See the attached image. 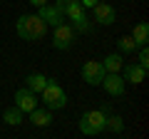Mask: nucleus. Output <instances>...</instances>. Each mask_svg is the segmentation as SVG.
<instances>
[{
	"mask_svg": "<svg viewBox=\"0 0 149 139\" xmlns=\"http://www.w3.org/2000/svg\"><path fill=\"white\" fill-rule=\"evenodd\" d=\"M117 47H119V52H134V40L129 38V35H122V38L117 40Z\"/></svg>",
	"mask_w": 149,
	"mask_h": 139,
	"instance_id": "nucleus-18",
	"label": "nucleus"
},
{
	"mask_svg": "<svg viewBox=\"0 0 149 139\" xmlns=\"http://www.w3.org/2000/svg\"><path fill=\"white\" fill-rule=\"evenodd\" d=\"M104 129H109V132L119 134V132L124 129V119L119 117V114H107V119H104Z\"/></svg>",
	"mask_w": 149,
	"mask_h": 139,
	"instance_id": "nucleus-17",
	"label": "nucleus"
},
{
	"mask_svg": "<svg viewBox=\"0 0 149 139\" xmlns=\"http://www.w3.org/2000/svg\"><path fill=\"white\" fill-rule=\"evenodd\" d=\"M129 38L134 40V45H137V47H144V45L149 42V25H147V22L134 25V30H132V35H129Z\"/></svg>",
	"mask_w": 149,
	"mask_h": 139,
	"instance_id": "nucleus-14",
	"label": "nucleus"
},
{
	"mask_svg": "<svg viewBox=\"0 0 149 139\" xmlns=\"http://www.w3.org/2000/svg\"><path fill=\"white\" fill-rule=\"evenodd\" d=\"M92 10H95V22H100V25H112L117 20V10L109 3H97Z\"/></svg>",
	"mask_w": 149,
	"mask_h": 139,
	"instance_id": "nucleus-10",
	"label": "nucleus"
},
{
	"mask_svg": "<svg viewBox=\"0 0 149 139\" xmlns=\"http://www.w3.org/2000/svg\"><path fill=\"white\" fill-rule=\"evenodd\" d=\"M97 3H100V0H80V5H82V8H95Z\"/></svg>",
	"mask_w": 149,
	"mask_h": 139,
	"instance_id": "nucleus-20",
	"label": "nucleus"
},
{
	"mask_svg": "<svg viewBox=\"0 0 149 139\" xmlns=\"http://www.w3.org/2000/svg\"><path fill=\"white\" fill-rule=\"evenodd\" d=\"M122 80L124 82H132V85H142L144 80H147V70L144 67H139L137 62H129V65H124L122 67Z\"/></svg>",
	"mask_w": 149,
	"mask_h": 139,
	"instance_id": "nucleus-9",
	"label": "nucleus"
},
{
	"mask_svg": "<svg viewBox=\"0 0 149 139\" xmlns=\"http://www.w3.org/2000/svg\"><path fill=\"white\" fill-rule=\"evenodd\" d=\"M40 97H42L45 107H47L50 112H52V109H62L65 104H67V95H65V90L55 80H50L47 85H45V90L40 92Z\"/></svg>",
	"mask_w": 149,
	"mask_h": 139,
	"instance_id": "nucleus-4",
	"label": "nucleus"
},
{
	"mask_svg": "<svg viewBox=\"0 0 149 139\" xmlns=\"http://www.w3.org/2000/svg\"><path fill=\"white\" fill-rule=\"evenodd\" d=\"M137 65H139V67H144V70L149 67V50H147V45H144V47L139 50V57H137Z\"/></svg>",
	"mask_w": 149,
	"mask_h": 139,
	"instance_id": "nucleus-19",
	"label": "nucleus"
},
{
	"mask_svg": "<svg viewBox=\"0 0 149 139\" xmlns=\"http://www.w3.org/2000/svg\"><path fill=\"white\" fill-rule=\"evenodd\" d=\"M72 42H74V27L70 25V22H60V25H55V32H52L55 50H67Z\"/></svg>",
	"mask_w": 149,
	"mask_h": 139,
	"instance_id": "nucleus-5",
	"label": "nucleus"
},
{
	"mask_svg": "<svg viewBox=\"0 0 149 139\" xmlns=\"http://www.w3.org/2000/svg\"><path fill=\"white\" fill-rule=\"evenodd\" d=\"M15 32L22 40H40L47 32V22L40 15H20L15 22Z\"/></svg>",
	"mask_w": 149,
	"mask_h": 139,
	"instance_id": "nucleus-1",
	"label": "nucleus"
},
{
	"mask_svg": "<svg viewBox=\"0 0 149 139\" xmlns=\"http://www.w3.org/2000/svg\"><path fill=\"white\" fill-rule=\"evenodd\" d=\"M32 8H42V5H47V0H27Z\"/></svg>",
	"mask_w": 149,
	"mask_h": 139,
	"instance_id": "nucleus-21",
	"label": "nucleus"
},
{
	"mask_svg": "<svg viewBox=\"0 0 149 139\" xmlns=\"http://www.w3.org/2000/svg\"><path fill=\"white\" fill-rule=\"evenodd\" d=\"M3 122L10 124V127H17V124H22V112L17 107H8L3 112Z\"/></svg>",
	"mask_w": 149,
	"mask_h": 139,
	"instance_id": "nucleus-16",
	"label": "nucleus"
},
{
	"mask_svg": "<svg viewBox=\"0 0 149 139\" xmlns=\"http://www.w3.org/2000/svg\"><path fill=\"white\" fill-rule=\"evenodd\" d=\"M124 85H127V82L122 80V75H114V72H107V75L102 77V87H104V92L112 95V97H122L124 95Z\"/></svg>",
	"mask_w": 149,
	"mask_h": 139,
	"instance_id": "nucleus-8",
	"label": "nucleus"
},
{
	"mask_svg": "<svg viewBox=\"0 0 149 139\" xmlns=\"http://www.w3.org/2000/svg\"><path fill=\"white\" fill-rule=\"evenodd\" d=\"M104 119H107V112L104 109H90L80 117V132L87 134V137H95V134L104 132Z\"/></svg>",
	"mask_w": 149,
	"mask_h": 139,
	"instance_id": "nucleus-3",
	"label": "nucleus"
},
{
	"mask_svg": "<svg viewBox=\"0 0 149 139\" xmlns=\"http://www.w3.org/2000/svg\"><path fill=\"white\" fill-rule=\"evenodd\" d=\"M37 15L42 17L47 25H52V27H55V25H60V22H65V15H62V10H60L57 5H42Z\"/></svg>",
	"mask_w": 149,
	"mask_h": 139,
	"instance_id": "nucleus-11",
	"label": "nucleus"
},
{
	"mask_svg": "<svg viewBox=\"0 0 149 139\" xmlns=\"http://www.w3.org/2000/svg\"><path fill=\"white\" fill-rule=\"evenodd\" d=\"M27 117H30L32 127H50V124H52V112H50L47 107H45V109L35 107L32 112H27Z\"/></svg>",
	"mask_w": 149,
	"mask_h": 139,
	"instance_id": "nucleus-12",
	"label": "nucleus"
},
{
	"mask_svg": "<svg viewBox=\"0 0 149 139\" xmlns=\"http://www.w3.org/2000/svg\"><path fill=\"white\" fill-rule=\"evenodd\" d=\"M104 75H107L104 67H102V62H97V60H90V62L82 65V80H85L87 85H92V87L102 85V77Z\"/></svg>",
	"mask_w": 149,
	"mask_h": 139,
	"instance_id": "nucleus-6",
	"label": "nucleus"
},
{
	"mask_svg": "<svg viewBox=\"0 0 149 139\" xmlns=\"http://www.w3.org/2000/svg\"><path fill=\"white\" fill-rule=\"evenodd\" d=\"M55 5L62 10V15L67 17V20L74 22V30H80V32L90 30V20L85 17V8L80 5V0H57Z\"/></svg>",
	"mask_w": 149,
	"mask_h": 139,
	"instance_id": "nucleus-2",
	"label": "nucleus"
},
{
	"mask_svg": "<svg viewBox=\"0 0 149 139\" xmlns=\"http://www.w3.org/2000/svg\"><path fill=\"white\" fill-rule=\"evenodd\" d=\"M15 107L20 109L22 114L32 112V109L37 107V95H35V92H30L27 87H22V90H17V92H15Z\"/></svg>",
	"mask_w": 149,
	"mask_h": 139,
	"instance_id": "nucleus-7",
	"label": "nucleus"
},
{
	"mask_svg": "<svg viewBox=\"0 0 149 139\" xmlns=\"http://www.w3.org/2000/svg\"><path fill=\"white\" fill-rule=\"evenodd\" d=\"M102 67H104V72H114V75H119L122 67H124L122 55H107V57L102 60Z\"/></svg>",
	"mask_w": 149,
	"mask_h": 139,
	"instance_id": "nucleus-15",
	"label": "nucleus"
},
{
	"mask_svg": "<svg viewBox=\"0 0 149 139\" xmlns=\"http://www.w3.org/2000/svg\"><path fill=\"white\" fill-rule=\"evenodd\" d=\"M47 77L45 75H40V72H32V75H27V80H25V87L30 92H35V95H40V92L45 90V85H47Z\"/></svg>",
	"mask_w": 149,
	"mask_h": 139,
	"instance_id": "nucleus-13",
	"label": "nucleus"
}]
</instances>
